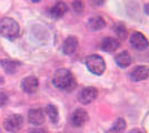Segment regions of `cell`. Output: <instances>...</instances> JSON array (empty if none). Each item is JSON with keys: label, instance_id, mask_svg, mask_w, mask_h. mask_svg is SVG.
Here are the masks:
<instances>
[{"label": "cell", "instance_id": "obj_21", "mask_svg": "<svg viewBox=\"0 0 149 133\" xmlns=\"http://www.w3.org/2000/svg\"><path fill=\"white\" fill-rule=\"evenodd\" d=\"M8 101V95L5 91H0V107L5 105Z\"/></svg>", "mask_w": 149, "mask_h": 133}, {"label": "cell", "instance_id": "obj_14", "mask_svg": "<svg viewBox=\"0 0 149 133\" xmlns=\"http://www.w3.org/2000/svg\"><path fill=\"white\" fill-rule=\"evenodd\" d=\"M0 64H1L2 69L5 70L6 73L13 74L18 70L20 62L16 61V60H13V59H2V60H0Z\"/></svg>", "mask_w": 149, "mask_h": 133}, {"label": "cell", "instance_id": "obj_15", "mask_svg": "<svg viewBox=\"0 0 149 133\" xmlns=\"http://www.w3.org/2000/svg\"><path fill=\"white\" fill-rule=\"evenodd\" d=\"M67 11H68L67 5L65 2H62V1H59L50 9V16L52 18H55V19H59V18H62Z\"/></svg>", "mask_w": 149, "mask_h": 133}, {"label": "cell", "instance_id": "obj_20", "mask_svg": "<svg viewBox=\"0 0 149 133\" xmlns=\"http://www.w3.org/2000/svg\"><path fill=\"white\" fill-rule=\"evenodd\" d=\"M72 9L77 13H81L85 9V5H84V2L81 0H74L72 2Z\"/></svg>", "mask_w": 149, "mask_h": 133}, {"label": "cell", "instance_id": "obj_6", "mask_svg": "<svg viewBox=\"0 0 149 133\" xmlns=\"http://www.w3.org/2000/svg\"><path fill=\"white\" fill-rule=\"evenodd\" d=\"M129 41H130L131 45H132L135 49H137V50H139V51L145 50L149 45L148 39L146 38V36H143V33L139 31L134 32L130 36Z\"/></svg>", "mask_w": 149, "mask_h": 133}, {"label": "cell", "instance_id": "obj_5", "mask_svg": "<svg viewBox=\"0 0 149 133\" xmlns=\"http://www.w3.org/2000/svg\"><path fill=\"white\" fill-rule=\"evenodd\" d=\"M98 96V90L95 87H87L82 89L81 92L78 95V99L82 104H90Z\"/></svg>", "mask_w": 149, "mask_h": 133}, {"label": "cell", "instance_id": "obj_13", "mask_svg": "<svg viewBox=\"0 0 149 133\" xmlns=\"http://www.w3.org/2000/svg\"><path fill=\"white\" fill-rule=\"evenodd\" d=\"M106 25V21L102 17L100 16H95V17H91L88 19L87 22V27L90 31H98V30H101L104 29Z\"/></svg>", "mask_w": 149, "mask_h": 133}, {"label": "cell", "instance_id": "obj_22", "mask_svg": "<svg viewBox=\"0 0 149 133\" xmlns=\"http://www.w3.org/2000/svg\"><path fill=\"white\" fill-rule=\"evenodd\" d=\"M30 133H47V131L45 129H41V127H35L31 130Z\"/></svg>", "mask_w": 149, "mask_h": 133}, {"label": "cell", "instance_id": "obj_9", "mask_svg": "<svg viewBox=\"0 0 149 133\" xmlns=\"http://www.w3.org/2000/svg\"><path fill=\"white\" fill-rule=\"evenodd\" d=\"M78 48V39L74 37V36H69L67 38L65 39V41L62 42L61 45V50L67 56H70L76 52Z\"/></svg>", "mask_w": 149, "mask_h": 133}, {"label": "cell", "instance_id": "obj_25", "mask_svg": "<svg viewBox=\"0 0 149 133\" xmlns=\"http://www.w3.org/2000/svg\"><path fill=\"white\" fill-rule=\"evenodd\" d=\"M32 2H39V1H41V0H30Z\"/></svg>", "mask_w": 149, "mask_h": 133}, {"label": "cell", "instance_id": "obj_23", "mask_svg": "<svg viewBox=\"0 0 149 133\" xmlns=\"http://www.w3.org/2000/svg\"><path fill=\"white\" fill-rule=\"evenodd\" d=\"M143 9H145V12L147 13V14H149V3H147V5H145V7H143Z\"/></svg>", "mask_w": 149, "mask_h": 133}, {"label": "cell", "instance_id": "obj_16", "mask_svg": "<svg viewBox=\"0 0 149 133\" xmlns=\"http://www.w3.org/2000/svg\"><path fill=\"white\" fill-rule=\"evenodd\" d=\"M115 62L117 63L118 67L125 69V68H128L130 65L131 62H132V59H131L130 54L127 51H123L115 57Z\"/></svg>", "mask_w": 149, "mask_h": 133}, {"label": "cell", "instance_id": "obj_7", "mask_svg": "<svg viewBox=\"0 0 149 133\" xmlns=\"http://www.w3.org/2000/svg\"><path fill=\"white\" fill-rule=\"evenodd\" d=\"M38 85H39V81L36 76H29L25 78L22 81H21V88L25 91L26 93H29L32 94L35 93L38 90Z\"/></svg>", "mask_w": 149, "mask_h": 133}, {"label": "cell", "instance_id": "obj_24", "mask_svg": "<svg viewBox=\"0 0 149 133\" xmlns=\"http://www.w3.org/2000/svg\"><path fill=\"white\" fill-rule=\"evenodd\" d=\"M128 133H141V131L138 130V129H132V130H130Z\"/></svg>", "mask_w": 149, "mask_h": 133}, {"label": "cell", "instance_id": "obj_4", "mask_svg": "<svg viewBox=\"0 0 149 133\" xmlns=\"http://www.w3.org/2000/svg\"><path fill=\"white\" fill-rule=\"evenodd\" d=\"M24 124V119L20 114H13L8 116L3 122V127L8 132H15L21 129Z\"/></svg>", "mask_w": 149, "mask_h": 133}, {"label": "cell", "instance_id": "obj_17", "mask_svg": "<svg viewBox=\"0 0 149 133\" xmlns=\"http://www.w3.org/2000/svg\"><path fill=\"white\" fill-rule=\"evenodd\" d=\"M126 129V121L124 118H118L113 122L112 127L107 130L106 133H123Z\"/></svg>", "mask_w": 149, "mask_h": 133}, {"label": "cell", "instance_id": "obj_3", "mask_svg": "<svg viewBox=\"0 0 149 133\" xmlns=\"http://www.w3.org/2000/svg\"><path fill=\"white\" fill-rule=\"evenodd\" d=\"M85 63L87 69L95 76H101L106 70V62L98 54H89L86 57Z\"/></svg>", "mask_w": 149, "mask_h": 133}, {"label": "cell", "instance_id": "obj_18", "mask_svg": "<svg viewBox=\"0 0 149 133\" xmlns=\"http://www.w3.org/2000/svg\"><path fill=\"white\" fill-rule=\"evenodd\" d=\"M46 113L48 114L49 119L51 120L52 123H57L58 122V119H59V113H58V109L52 105V104H48L46 107Z\"/></svg>", "mask_w": 149, "mask_h": 133}, {"label": "cell", "instance_id": "obj_1", "mask_svg": "<svg viewBox=\"0 0 149 133\" xmlns=\"http://www.w3.org/2000/svg\"><path fill=\"white\" fill-rule=\"evenodd\" d=\"M52 84L60 90L72 91L76 88L77 82L72 73L68 69H59L57 70L52 76Z\"/></svg>", "mask_w": 149, "mask_h": 133}, {"label": "cell", "instance_id": "obj_19", "mask_svg": "<svg viewBox=\"0 0 149 133\" xmlns=\"http://www.w3.org/2000/svg\"><path fill=\"white\" fill-rule=\"evenodd\" d=\"M115 32H116L118 39H121V40L126 39L127 36H128V31H127L126 27L124 25H121V23H119V25H117L115 27Z\"/></svg>", "mask_w": 149, "mask_h": 133}, {"label": "cell", "instance_id": "obj_12", "mask_svg": "<svg viewBox=\"0 0 149 133\" xmlns=\"http://www.w3.org/2000/svg\"><path fill=\"white\" fill-rule=\"evenodd\" d=\"M28 120L33 125H41L45 122V112L42 109H31L28 113Z\"/></svg>", "mask_w": 149, "mask_h": 133}, {"label": "cell", "instance_id": "obj_11", "mask_svg": "<svg viewBox=\"0 0 149 133\" xmlns=\"http://www.w3.org/2000/svg\"><path fill=\"white\" fill-rule=\"evenodd\" d=\"M88 120V114L82 109H77L71 115V124L76 127H80L85 125Z\"/></svg>", "mask_w": 149, "mask_h": 133}, {"label": "cell", "instance_id": "obj_10", "mask_svg": "<svg viewBox=\"0 0 149 133\" xmlns=\"http://www.w3.org/2000/svg\"><path fill=\"white\" fill-rule=\"evenodd\" d=\"M149 76V68L146 65H138L130 72V78L132 81H143Z\"/></svg>", "mask_w": 149, "mask_h": 133}, {"label": "cell", "instance_id": "obj_2", "mask_svg": "<svg viewBox=\"0 0 149 133\" xmlns=\"http://www.w3.org/2000/svg\"><path fill=\"white\" fill-rule=\"evenodd\" d=\"M20 28L18 22L10 17H5L0 20V36L8 40H13L18 37Z\"/></svg>", "mask_w": 149, "mask_h": 133}, {"label": "cell", "instance_id": "obj_8", "mask_svg": "<svg viewBox=\"0 0 149 133\" xmlns=\"http://www.w3.org/2000/svg\"><path fill=\"white\" fill-rule=\"evenodd\" d=\"M120 47V42H119L118 39L111 38V37H106L101 40V43H100V49L105 52L108 53H111L118 49Z\"/></svg>", "mask_w": 149, "mask_h": 133}]
</instances>
